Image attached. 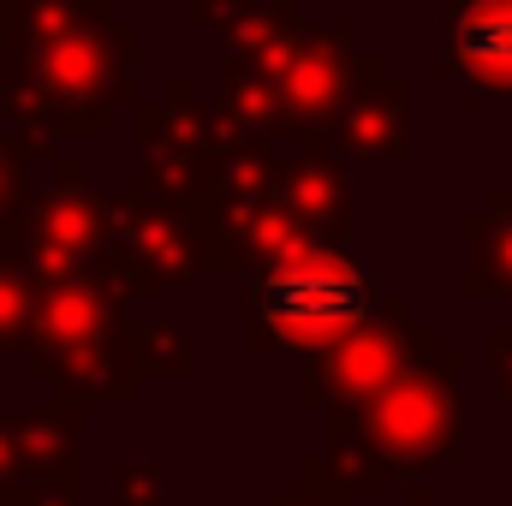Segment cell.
<instances>
[{
  "label": "cell",
  "instance_id": "2",
  "mask_svg": "<svg viewBox=\"0 0 512 506\" xmlns=\"http://www.w3.org/2000/svg\"><path fill=\"white\" fill-rule=\"evenodd\" d=\"M459 42H465V60L483 78L512 84V0H489V12H477Z\"/></svg>",
  "mask_w": 512,
  "mask_h": 506
},
{
  "label": "cell",
  "instance_id": "1",
  "mask_svg": "<svg viewBox=\"0 0 512 506\" xmlns=\"http://www.w3.org/2000/svg\"><path fill=\"white\" fill-rule=\"evenodd\" d=\"M262 310L292 340H322L364 316V280L340 262H292L262 280Z\"/></svg>",
  "mask_w": 512,
  "mask_h": 506
}]
</instances>
